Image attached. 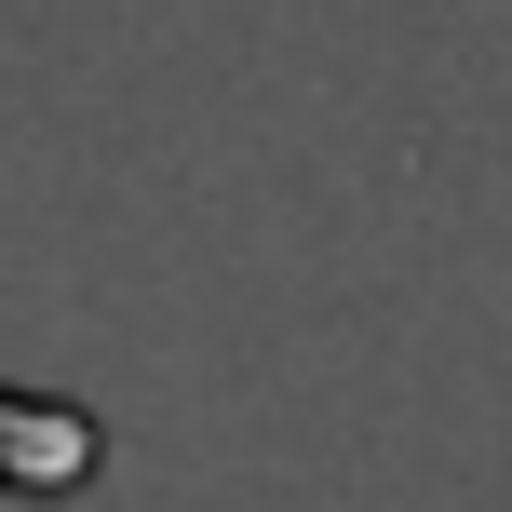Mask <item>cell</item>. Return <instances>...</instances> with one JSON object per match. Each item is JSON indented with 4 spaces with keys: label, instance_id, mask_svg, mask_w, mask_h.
Wrapping results in <instances>:
<instances>
[{
    "label": "cell",
    "instance_id": "obj_1",
    "mask_svg": "<svg viewBox=\"0 0 512 512\" xmlns=\"http://www.w3.org/2000/svg\"><path fill=\"white\" fill-rule=\"evenodd\" d=\"M108 459V432L68 391H0V486H81Z\"/></svg>",
    "mask_w": 512,
    "mask_h": 512
}]
</instances>
